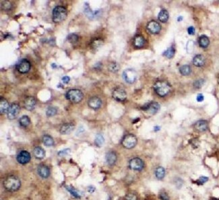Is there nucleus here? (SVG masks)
<instances>
[{
	"mask_svg": "<svg viewBox=\"0 0 219 200\" xmlns=\"http://www.w3.org/2000/svg\"><path fill=\"white\" fill-rule=\"evenodd\" d=\"M147 30H148L150 33L151 34H158L160 33V31L161 30V25L158 24L156 21H150L147 24Z\"/></svg>",
	"mask_w": 219,
	"mask_h": 200,
	"instance_id": "obj_12",
	"label": "nucleus"
},
{
	"mask_svg": "<svg viewBox=\"0 0 219 200\" xmlns=\"http://www.w3.org/2000/svg\"><path fill=\"white\" fill-rule=\"evenodd\" d=\"M113 98L115 101L122 102L124 101L127 98V94L124 89L121 88H115L112 93Z\"/></svg>",
	"mask_w": 219,
	"mask_h": 200,
	"instance_id": "obj_9",
	"label": "nucleus"
},
{
	"mask_svg": "<svg viewBox=\"0 0 219 200\" xmlns=\"http://www.w3.org/2000/svg\"><path fill=\"white\" fill-rule=\"evenodd\" d=\"M70 80V78L69 76H64V77H63L62 78V81H63V83H65V84H68Z\"/></svg>",
	"mask_w": 219,
	"mask_h": 200,
	"instance_id": "obj_47",
	"label": "nucleus"
},
{
	"mask_svg": "<svg viewBox=\"0 0 219 200\" xmlns=\"http://www.w3.org/2000/svg\"><path fill=\"white\" fill-rule=\"evenodd\" d=\"M17 161L21 165H25L29 163L31 159L30 154L26 150L20 151L16 157Z\"/></svg>",
	"mask_w": 219,
	"mask_h": 200,
	"instance_id": "obj_11",
	"label": "nucleus"
},
{
	"mask_svg": "<svg viewBox=\"0 0 219 200\" xmlns=\"http://www.w3.org/2000/svg\"><path fill=\"white\" fill-rule=\"evenodd\" d=\"M145 44L144 38L141 35H137L133 39V45L137 48H141Z\"/></svg>",
	"mask_w": 219,
	"mask_h": 200,
	"instance_id": "obj_23",
	"label": "nucleus"
},
{
	"mask_svg": "<svg viewBox=\"0 0 219 200\" xmlns=\"http://www.w3.org/2000/svg\"><path fill=\"white\" fill-rule=\"evenodd\" d=\"M88 106H89L90 108L94 109V110H97L98 109H99L101 106L102 101L99 98L96 97V96H94V97H92L89 100H88Z\"/></svg>",
	"mask_w": 219,
	"mask_h": 200,
	"instance_id": "obj_15",
	"label": "nucleus"
},
{
	"mask_svg": "<svg viewBox=\"0 0 219 200\" xmlns=\"http://www.w3.org/2000/svg\"><path fill=\"white\" fill-rule=\"evenodd\" d=\"M124 200H137V197L136 195L130 193V194L126 195Z\"/></svg>",
	"mask_w": 219,
	"mask_h": 200,
	"instance_id": "obj_41",
	"label": "nucleus"
},
{
	"mask_svg": "<svg viewBox=\"0 0 219 200\" xmlns=\"http://www.w3.org/2000/svg\"><path fill=\"white\" fill-rule=\"evenodd\" d=\"M19 123L22 127H28L30 123V118L26 115L22 116L19 120Z\"/></svg>",
	"mask_w": 219,
	"mask_h": 200,
	"instance_id": "obj_28",
	"label": "nucleus"
},
{
	"mask_svg": "<svg viewBox=\"0 0 219 200\" xmlns=\"http://www.w3.org/2000/svg\"><path fill=\"white\" fill-rule=\"evenodd\" d=\"M66 189H67V190L71 193V194L74 196V197L77 198H80V194L75 189H74L72 187H66Z\"/></svg>",
	"mask_w": 219,
	"mask_h": 200,
	"instance_id": "obj_37",
	"label": "nucleus"
},
{
	"mask_svg": "<svg viewBox=\"0 0 219 200\" xmlns=\"http://www.w3.org/2000/svg\"><path fill=\"white\" fill-rule=\"evenodd\" d=\"M169 12H167V10H162L158 15V20H159L161 22L163 23L167 22V20H169Z\"/></svg>",
	"mask_w": 219,
	"mask_h": 200,
	"instance_id": "obj_24",
	"label": "nucleus"
},
{
	"mask_svg": "<svg viewBox=\"0 0 219 200\" xmlns=\"http://www.w3.org/2000/svg\"><path fill=\"white\" fill-rule=\"evenodd\" d=\"M158 196H159V199L161 200H170V198H169L167 193H166L165 191H161Z\"/></svg>",
	"mask_w": 219,
	"mask_h": 200,
	"instance_id": "obj_38",
	"label": "nucleus"
},
{
	"mask_svg": "<svg viewBox=\"0 0 219 200\" xmlns=\"http://www.w3.org/2000/svg\"><path fill=\"white\" fill-rule=\"evenodd\" d=\"M211 200H219V199H217V198H213V199H212Z\"/></svg>",
	"mask_w": 219,
	"mask_h": 200,
	"instance_id": "obj_50",
	"label": "nucleus"
},
{
	"mask_svg": "<svg viewBox=\"0 0 219 200\" xmlns=\"http://www.w3.org/2000/svg\"><path fill=\"white\" fill-rule=\"evenodd\" d=\"M20 110V106L16 104V103H13L12 105H10V108L8 110V113H7V116L9 119H14L16 118L18 116Z\"/></svg>",
	"mask_w": 219,
	"mask_h": 200,
	"instance_id": "obj_8",
	"label": "nucleus"
},
{
	"mask_svg": "<svg viewBox=\"0 0 219 200\" xmlns=\"http://www.w3.org/2000/svg\"><path fill=\"white\" fill-rule=\"evenodd\" d=\"M193 65L196 67H202L205 63V58L202 55H197L193 59Z\"/></svg>",
	"mask_w": 219,
	"mask_h": 200,
	"instance_id": "obj_21",
	"label": "nucleus"
},
{
	"mask_svg": "<svg viewBox=\"0 0 219 200\" xmlns=\"http://www.w3.org/2000/svg\"><path fill=\"white\" fill-rule=\"evenodd\" d=\"M208 181V177L202 176V177H200L196 181V183H197V185H203Z\"/></svg>",
	"mask_w": 219,
	"mask_h": 200,
	"instance_id": "obj_39",
	"label": "nucleus"
},
{
	"mask_svg": "<svg viewBox=\"0 0 219 200\" xmlns=\"http://www.w3.org/2000/svg\"><path fill=\"white\" fill-rule=\"evenodd\" d=\"M204 82V81L203 80H197V81L195 82H194L193 86L197 88H200L203 85Z\"/></svg>",
	"mask_w": 219,
	"mask_h": 200,
	"instance_id": "obj_44",
	"label": "nucleus"
},
{
	"mask_svg": "<svg viewBox=\"0 0 219 200\" xmlns=\"http://www.w3.org/2000/svg\"><path fill=\"white\" fill-rule=\"evenodd\" d=\"M10 106L8 102L5 98L1 97V99H0V113L3 115V114L8 113Z\"/></svg>",
	"mask_w": 219,
	"mask_h": 200,
	"instance_id": "obj_20",
	"label": "nucleus"
},
{
	"mask_svg": "<svg viewBox=\"0 0 219 200\" xmlns=\"http://www.w3.org/2000/svg\"><path fill=\"white\" fill-rule=\"evenodd\" d=\"M163 55L165 56V57H167V58L169 59H171L175 55V49L174 47H170V48H169L167 51H165V53H163Z\"/></svg>",
	"mask_w": 219,
	"mask_h": 200,
	"instance_id": "obj_33",
	"label": "nucleus"
},
{
	"mask_svg": "<svg viewBox=\"0 0 219 200\" xmlns=\"http://www.w3.org/2000/svg\"><path fill=\"white\" fill-rule=\"evenodd\" d=\"M194 47V42L192 41H189L188 42V44H187V51L188 53H192L193 51Z\"/></svg>",
	"mask_w": 219,
	"mask_h": 200,
	"instance_id": "obj_40",
	"label": "nucleus"
},
{
	"mask_svg": "<svg viewBox=\"0 0 219 200\" xmlns=\"http://www.w3.org/2000/svg\"><path fill=\"white\" fill-rule=\"evenodd\" d=\"M16 68L20 73H27L30 69V63L27 59H22L16 66Z\"/></svg>",
	"mask_w": 219,
	"mask_h": 200,
	"instance_id": "obj_10",
	"label": "nucleus"
},
{
	"mask_svg": "<svg viewBox=\"0 0 219 200\" xmlns=\"http://www.w3.org/2000/svg\"><path fill=\"white\" fill-rule=\"evenodd\" d=\"M68 40L70 42H72V43H75V42H76L78 41V36L76 34L72 33L68 35Z\"/></svg>",
	"mask_w": 219,
	"mask_h": 200,
	"instance_id": "obj_36",
	"label": "nucleus"
},
{
	"mask_svg": "<svg viewBox=\"0 0 219 200\" xmlns=\"http://www.w3.org/2000/svg\"><path fill=\"white\" fill-rule=\"evenodd\" d=\"M123 78L127 83L132 84L136 80L137 73L133 69H127L123 71Z\"/></svg>",
	"mask_w": 219,
	"mask_h": 200,
	"instance_id": "obj_7",
	"label": "nucleus"
},
{
	"mask_svg": "<svg viewBox=\"0 0 219 200\" xmlns=\"http://www.w3.org/2000/svg\"><path fill=\"white\" fill-rule=\"evenodd\" d=\"M36 105V100L33 96H29L24 101V106L28 110H33Z\"/></svg>",
	"mask_w": 219,
	"mask_h": 200,
	"instance_id": "obj_18",
	"label": "nucleus"
},
{
	"mask_svg": "<svg viewBox=\"0 0 219 200\" xmlns=\"http://www.w3.org/2000/svg\"><path fill=\"white\" fill-rule=\"evenodd\" d=\"M82 92L78 89H72L66 93V98L73 103H78L83 99Z\"/></svg>",
	"mask_w": 219,
	"mask_h": 200,
	"instance_id": "obj_4",
	"label": "nucleus"
},
{
	"mask_svg": "<svg viewBox=\"0 0 219 200\" xmlns=\"http://www.w3.org/2000/svg\"><path fill=\"white\" fill-rule=\"evenodd\" d=\"M155 176L159 180L163 179L165 177V170L163 167L162 166H158L154 171Z\"/></svg>",
	"mask_w": 219,
	"mask_h": 200,
	"instance_id": "obj_25",
	"label": "nucleus"
},
{
	"mask_svg": "<svg viewBox=\"0 0 219 200\" xmlns=\"http://www.w3.org/2000/svg\"><path fill=\"white\" fill-rule=\"evenodd\" d=\"M57 112H58V110L55 107L49 106L47 109V111H46V115H47V116L48 117H52V116H54L55 114L57 113Z\"/></svg>",
	"mask_w": 219,
	"mask_h": 200,
	"instance_id": "obj_34",
	"label": "nucleus"
},
{
	"mask_svg": "<svg viewBox=\"0 0 219 200\" xmlns=\"http://www.w3.org/2000/svg\"><path fill=\"white\" fill-rule=\"evenodd\" d=\"M70 149H65V150H63L60 151V152L58 153V155L60 156H63L67 155V154H69V153H70Z\"/></svg>",
	"mask_w": 219,
	"mask_h": 200,
	"instance_id": "obj_45",
	"label": "nucleus"
},
{
	"mask_svg": "<svg viewBox=\"0 0 219 200\" xmlns=\"http://www.w3.org/2000/svg\"><path fill=\"white\" fill-rule=\"evenodd\" d=\"M84 13H85L88 18H93V17H94V16H96V14L97 12H94L92 11L90 8L89 7V5H88L87 3H86L85 6H84Z\"/></svg>",
	"mask_w": 219,
	"mask_h": 200,
	"instance_id": "obj_29",
	"label": "nucleus"
},
{
	"mask_svg": "<svg viewBox=\"0 0 219 200\" xmlns=\"http://www.w3.org/2000/svg\"><path fill=\"white\" fill-rule=\"evenodd\" d=\"M183 182L180 178H177L175 181V185H176V187L177 189L181 188V187L183 186Z\"/></svg>",
	"mask_w": 219,
	"mask_h": 200,
	"instance_id": "obj_43",
	"label": "nucleus"
},
{
	"mask_svg": "<svg viewBox=\"0 0 219 200\" xmlns=\"http://www.w3.org/2000/svg\"><path fill=\"white\" fill-rule=\"evenodd\" d=\"M171 85L166 81H157L154 84L155 92L160 96H165L171 91Z\"/></svg>",
	"mask_w": 219,
	"mask_h": 200,
	"instance_id": "obj_2",
	"label": "nucleus"
},
{
	"mask_svg": "<svg viewBox=\"0 0 219 200\" xmlns=\"http://www.w3.org/2000/svg\"><path fill=\"white\" fill-rule=\"evenodd\" d=\"M188 33L190 35L194 34V33H195V28H194V27L193 26H189L188 28Z\"/></svg>",
	"mask_w": 219,
	"mask_h": 200,
	"instance_id": "obj_46",
	"label": "nucleus"
},
{
	"mask_svg": "<svg viewBox=\"0 0 219 200\" xmlns=\"http://www.w3.org/2000/svg\"><path fill=\"white\" fill-rule=\"evenodd\" d=\"M67 15H68L67 10L64 7L62 6H56L54 8V10H53V20H54V22L55 23L62 22V21H63L66 18Z\"/></svg>",
	"mask_w": 219,
	"mask_h": 200,
	"instance_id": "obj_3",
	"label": "nucleus"
},
{
	"mask_svg": "<svg viewBox=\"0 0 219 200\" xmlns=\"http://www.w3.org/2000/svg\"><path fill=\"white\" fill-rule=\"evenodd\" d=\"M33 154L36 158L41 160L45 156V152L41 147H36L33 150Z\"/></svg>",
	"mask_w": 219,
	"mask_h": 200,
	"instance_id": "obj_22",
	"label": "nucleus"
},
{
	"mask_svg": "<svg viewBox=\"0 0 219 200\" xmlns=\"http://www.w3.org/2000/svg\"><path fill=\"white\" fill-rule=\"evenodd\" d=\"M137 144V138L133 134H128L124 136L121 141V144L123 148L126 149H132L136 146Z\"/></svg>",
	"mask_w": 219,
	"mask_h": 200,
	"instance_id": "obj_5",
	"label": "nucleus"
},
{
	"mask_svg": "<svg viewBox=\"0 0 219 200\" xmlns=\"http://www.w3.org/2000/svg\"><path fill=\"white\" fill-rule=\"evenodd\" d=\"M179 71H180V73H181V74L183 75V76H188V75L190 74L191 71H192V69H191L189 66L184 65L180 67Z\"/></svg>",
	"mask_w": 219,
	"mask_h": 200,
	"instance_id": "obj_30",
	"label": "nucleus"
},
{
	"mask_svg": "<svg viewBox=\"0 0 219 200\" xmlns=\"http://www.w3.org/2000/svg\"><path fill=\"white\" fill-rule=\"evenodd\" d=\"M75 128V126H74V123H65L62 126V127H60L59 131L60 133L63 135H67L71 134L73 131V130Z\"/></svg>",
	"mask_w": 219,
	"mask_h": 200,
	"instance_id": "obj_17",
	"label": "nucleus"
},
{
	"mask_svg": "<svg viewBox=\"0 0 219 200\" xmlns=\"http://www.w3.org/2000/svg\"><path fill=\"white\" fill-rule=\"evenodd\" d=\"M37 173L41 178H47L50 175V169L47 166L45 165H38L37 168Z\"/></svg>",
	"mask_w": 219,
	"mask_h": 200,
	"instance_id": "obj_14",
	"label": "nucleus"
},
{
	"mask_svg": "<svg viewBox=\"0 0 219 200\" xmlns=\"http://www.w3.org/2000/svg\"><path fill=\"white\" fill-rule=\"evenodd\" d=\"M3 187L9 191H16L21 186V182L18 178L15 176H9L3 181Z\"/></svg>",
	"mask_w": 219,
	"mask_h": 200,
	"instance_id": "obj_1",
	"label": "nucleus"
},
{
	"mask_svg": "<svg viewBox=\"0 0 219 200\" xmlns=\"http://www.w3.org/2000/svg\"><path fill=\"white\" fill-rule=\"evenodd\" d=\"M105 139L101 134H97L96 138H95V144L98 147H101L102 145L104 144Z\"/></svg>",
	"mask_w": 219,
	"mask_h": 200,
	"instance_id": "obj_32",
	"label": "nucleus"
},
{
	"mask_svg": "<svg viewBox=\"0 0 219 200\" xmlns=\"http://www.w3.org/2000/svg\"><path fill=\"white\" fill-rule=\"evenodd\" d=\"M160 106L158 104L157 102H150L148 103V104L146 105L145 106H144L142 107V109L147 111L148 113L152 114V115H154V114L157 113L158 112V110H159Z\"/></svg>",
	"mask_w": 219,
	"mask_h": 200,
	"instance_id": "obj_13",
	"label": "nucleus"
},
{
	"mask_svg": "<svg viewBox=\"0 0 219 200\" xmlns=\"http://www.w3.org/2000/svg\"><path fill=\"white\" fill-rule=\"evenodd\" d=\"M2 8L5 10H10V8H11V3L9 2H2Z\"/></svg>",
	"mask_w": 219,
	"mask_h": 200,
	"instance_id": "obj_42",
	"label": "nucleus"
},
{
	"mask_svg": "<svg viewBox=\"0 0 219 200\" xmlns=\"http://www.w3.org/2000/svg\"><path fill=\"white\" fill-rule=\"evenodd\" d=\"M129 167L133 170L141 171L144 167V162L140 158H133L129 160Z\"/></svg>",
	"mask_w": 219,
	"mask_h": 200,
	"instance_id": "obj_6",
	"label": "nucleus"
},
{
	"mask_svg": "<svg viewBox=\"0 0 219 200\" xmlns=\"http://www.w3.org/2000/svg\"><path fill=\"white\" fill-rule=\"evenodd\" d=\"M109 70L111 72H117L119 70V66L117 63H111L110 65L109 66Z\"/></svg>",
	"mask_w": 219,
	"mask_h": 200,
	"instance_id": "obj_35",
	"label": "nucleus"
},
{
	"mask_svg": "<svg viewBox=\"0 0 219 200\" xmlns=\"http://www.w3.org/2000/svg\"><path fill=\"white\" fill-rule=\"evenodd\" d=\"M204 96L202 94H200L197 96V102H202L204 101Z\"/></svg>",
	"mask_w": 219,
	"mask_h": 200,
	"instance_id": "obj_48",
	"label": "nucleus"
},
{
	"mask_svg": "<svg viewBox=\"0 0 219 200\" xmlns=\"http://www.w3.org/2000/svg\"><path fill=\"white\" fill-rule=\"evenodd\" d=\"M194 127L195 129L198 131H205L208 130V124L206 121L205 120H200L194 125Z\"/></svg>",
	"mask_w": 219,
	"mask_h": 200,
	"instance_id": "obj_19",
	"label": "nucleus"
},
{
	"mask_svg": "<svg viewBox=\"0 0 219 200\" xmlns=\"http://www.w3.org/2000/svg\"><path fill=\"white\" fill-rule=\"evenodd\" d=\"M199 45L202 48H206L208 47V45L210 44V40L208 37L205 35H202L199 38L198 40Z\"/></svg>",
	"mask_w": 219,
	"mask_h": 200,
	"instance_id": "obj_26",
	"label": "nucleus"
},
{
	"mask_svg": "<svg viewBox=\"0 0 219 200\" xmlns=\"http://www.w3.org/2000/svg\"><path fill=\"white\" fill-rule=\"evenodd\" d=\"M103 44V41H102L100 38H96L91 42V47L93 49H98Z\"/></svg>",
	"mask_w": 219,
	"mask_h": 200,
	"instance_id": "obj_31",
	"label": "nucleus"
},
{
	"mask_svg": "<svg viewBox=\"0 0 219 200\" xmlns=\"http://www.w3.org/2000/svg\"><path fill=\"white\" fill-rule=\"evenodd\" d=\"M43 142L46 146H47V147H51V146H53L54 145V139L49 135H45L43 137Z\"/></svg>",
	"mask_w": 219,
	"mask_h": 200,
	"instance_id": "obj_27",
	"label": "nucleus"
},
{
	"mask_svg": "<svg viewBox=\"0 0 219 200\" xmlns=\"http://www.w3.org/2000/svg\"><path fill=\"white\" fill-rule=\"evenodd\" d=\"M105 159L108 165L113 166L116 162H117V156L115 152L110 151L106 154Z\"/></svg>",
	"mask_w": 219,
	"mask_h": 200,
	"instance_id": "obj_16",
	"label": "nucleus"
},
{
	"mask_svg": "<svg viewBox=\"0 0 219 200\" xmlns=\"http://www.w3.org/2000/svg\"><path fill=\"white\" fill-rule=\"evenodd\" d=\"M159 130H160V127H158V126L154 127V131H159Z\"/></svg>",
	"mask_w": 219,
	"mask_h": 200,
	"instance_id": "obj_49",
	"label": "nucleus"
}]
</instances>
